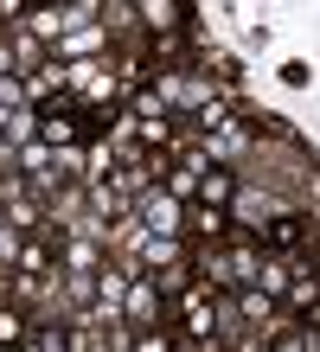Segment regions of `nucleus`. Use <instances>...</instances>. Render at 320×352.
Returning <instances> with one entry per match:
<instances>
[{"label": "nucleus", "instance_id": "nucleus-1", "mask_svg": "<svg viewBox=\"0 0 320 352\" xmlns=\"http://www.w3.org/2000/svg\"><path fill=\"white\" fill-rule=\"evenodd\" d=\"M263 237H269V243H275V250H282V256H295V250H301V243L314 237V218L301 212V205H282V212H269Z\"/></svg>", "mask_w": 320, "mask_h": 352}, {"label": "nucleus", "instance_id": "nucleus-2", "mask_svg": "<svg viewBox=\"0 0 320 352\" xmlns=\"http://www.w3.org/2000/svg\"><path fill=\"white\" fill-rule=\"evenodd\" d=\"M141 224H147L154 237H173L180 224H186V212L173 205V192H167V186H147V192H141Z\"/></svg>", "mask_w": 320, "mask_h": 352}, {"label": "nucleus", "instance_id": "nucleus-3", "mask_svg": "<svg viewBox=\"0 0 320 352\" xmlns=\"http://www.w3.org/2000/svg\"><path fill=\"white\" fill-rule=\"evenodd\" d=\"M39 141H45V148H77L83 141V109H45V122H39Z\"/></svg>", "mask_w": 320, "mask_h": 352}, {"label": "nucleus", "instance_id": "nucleus-4", "mask_svg": "<svg viewBox=\"0 0 320 352\" xmlns=\"http://www.w3.org/2000/svg\"><path fill=\"white\" fill-rule=\"evenodd\" d=\"M199 199H205V205H231V199H237V167H231V160H205Z\"/></svg>", "mask_w": 320, "mask_h": 352}, {"label": "nucleus", "instance_id": "nucleus-5", "mask_svg": "<svg viewBox=\"0 0 320 352\" xmlns=\"http://www.w3.org/2000/svg\"><path fill=\"white\" fill-rule=\"evenodd\" d=\"M186 231H192V237H224V231H231V205H205V199H199V205L186 212Z\"/></svg>", "mask_w": 320, "mask_h": 352}, {"label": "nucleus", "instance_id": "nucleus-6", "mask_svg": "<svg viewBox=\"0 0 320 352\" xmlns=\"http://www.w3.org/2000/svg\"><path fill=\"white\" fill-rule=\"evenodd\" d=\"M26 346H39V352H52V346H71V327H58V320H39V327H26Z\"/></svg>", "mask_w": 320, "mask_h": 352}, {"label": "nucleus", "instance_id": "nucleus-7", "mask_svg": "<svg viewBox=\"0 0 320 352\" xmlns=\"http://www.w3.org/2000/svg\"><path fill=\"white\" fill-rule=\"evenodd\" d=\"M7 340H26V307H0V346Z\"/></svg>", "mask_w": 320, "mask_h": 352}, {"label": "nucleus", "instance_id": "nucleus-8", "mask_svg": "<svg viewBox=\"0 0 320 352\" xmlns=\"http://www.w3.org/2000/svg\"><path fill=\"white\" fill-rule=\"evenodd\" d=\"M19 243H26V237H19L13 224H0V276H7V269L19 263Z\"/></svg>", "mask_w": 320, "mask_h": 352}, {"label": "nucleus", "instance_id": "nucleus-9", "mask_svg": "<svg viewBox=\"0 0 320 352\" xmlns=\"http://www.w3.org/2000/svg\"><path fill=\"white\" fill-rule=\"evenodd\" d=\"M0 13H7V19H19V13H26V0H0Z\"/></svg>", "mask_w": 320, "mask_h": 352}, {"label": "nucleus", "instance_id": "nucleus-10", "mask_svg": "<svg viewBox=\"0 0 320 352\" xmlns=\"http://www.w3.org/2000/svg\"><path fill=\"white\" fill-rule=\"evenodd\" d=\"M71 7H83V0H71Z\"/></svg>", "mask_w": 320, "mask_h": 352}]
</instances>
